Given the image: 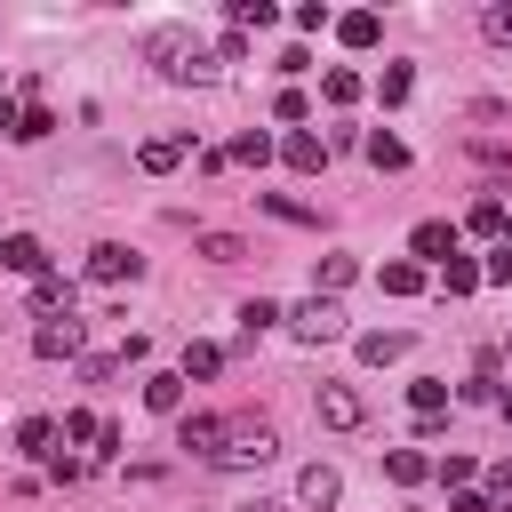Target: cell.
I'll list each match as a JSON object with an SVG mask.
<instances>
[{"instance_id": "obj_1", "label": "cell", "mask_w": 512, "mask_h": 512, "mask_svg": "<svg viewBox=\"0 0 512 512\" xmlns=\"http://www.w3.org/2000/svg\"><path fill=\"white\" fill-rule=\"evenodd\" d=\"M144 56L160 64V80H216V64L200 56V40H192L184 24H160V32L144 40Z\"/></svg>"}, {"instance_id": "obj_2", "label": "cell", "mask_w": 512, "mask_h": 512, "mask_svg": "<svg viewBox=\"0 0 512 512\" xmlns=\"http://www.w3.org/2000/svg\"><path fill=\"white\" fill-rule=\"evenodd\" d=\"M272 456H280V432H272L264 416H232V424H224L216 464H272Z\"/></svg>"}, {"instance_id": "obj_3", "label": "cell", "mask_w": 512, "mask_h": 512, "mask_svg": "<svg viewBox=\"0 0 512 512\" xmlns=\"http://www.w3.org/2000/svg\"><path fill=\"white\" fill-rule=\"evenodd\" d=\"M288 328H296L304 344H336V336H344V312H336V296H304V304L288 312Z\"/></svg>"}, {"instance_id": "obj_4", "label": "cell", "mask_w": 512, "mask_h": 512, "mask_svg": "<svg viewBox=\"0 0 512 512\" xmlns=\"http://www.w3.org/2000/svg\"><path fill=\"white\" fill-rule=\"evenodd\" d=\"M80 344H88V328H80L72 312H64V320H40V328H32V352H40V360H72Z\"/></svg>"}, {"instance_id": "obj_5", "label": "cell", "mask_w": 512, "mask_h": 512, "mask_svg": "<svg viewBox=\"0 0 512 512\" xmlns=\"http://www.w3.org/2000/svg\"><path fill=\"white\" fill-rule=\"evenodd\" d=\"M144 272V256H128L120 240H104V248H88V280L96 288H112V280H136Z\"/></svg>"}, {"instance_id": "obj_6", "label": "cell", "mask_w": 512, "mask_h": 512, "mask_svg": "<svg viewBox=\"0 0 512 512\" xmlns=\"http://www.w3.org/2000/svg\"><path fill=\"white\" fill-rule=\"evenodd\" d=\"M320 424H336V432H352V424H368V400H360L352 384H320Z\"/></svg>"}, {"instance_id": "obj_7", "label": "cell", "mask_w": 512, "mask_h": 512, "mask_svg": "<svg viewBox=\"0 0 512 512\" xmlns=\"http://www.w3.org/2000/svg\"><path fill=\"white\" fill-rule=\"evenodd\" d=\"M280 160H288L296 176H320V168H328V144H320L312 128H288V136H280Z\"/></svg>"}, {"instance_id": "obj_8", "label": "cell", "mask_w": 512, "mask_h": 512, "mask_svg": "<svg viewBox=\"0 0 512 512\" xmlns=\"http://www.w3.org/2000/svg\"><path fill=\"white\" fill-rule=\"evenodd\" d=\"M408 248H416V264H448V256H456V224H440V216H424V224L408 232Z\"/></svg>"}, {"instance_id": "obj_9", "label": "cell", "mask_w": 512, "mask_h": 512, "mask_svg": "<svg viewBox=\"0 0 512 512\" xmlns=\"http://www.w3.org/2000/svg\"><path fill=\"white\" fill-rule=\"evenodd\" d=\"M0 264L24 272V280H40V272H48V248H40L32 232H8V240H0Z\"/></svg>"}, {"instance_id": "obj_10", "label": "cell", "mask_w": 512, "mask_h": 512, "mask_svg": "<svg viewBox=\"0 0 512 512\" xmlns=\"http://www.w3.org/2000/svg\"><path fill=\"white\" fill-rule=\"evenodd\" d=\"M176 448H192V456L216 464V448H224V416H184V424H176Z\"/></svg>"}, {"instance_id": "obj_11", "label": "cell", "mask_w": 512, "mask_h": 512, "mask_svg": "<svg viewBox=\"0 0 512 512\" xmlns=\"http://www.w3.org/2000/svg\"><path fill=\"white\" fill-rule=\"evenodd\" d=\"M32 312H40V320H64V312H72V280H64V272H40V280H32Z\"/></svg>"}, {"instance_id": "obj_12", "label": "cell", "mask_w": 512, "mask_h": 512, "mask_svg": "<svg viewBox=\"0 0 512 512\" xmlns=\"http://www.w3.org/2000/svg\"><path fill=\"white\" fill-rule=\"evenodd\" d=\"M384 480H392V488H424V480H432V456H424V448H392V456H384Z\"/></svg>"}, {"instance_id": "obj_13", "label": "cell", "mask_w": 512, "mask_h": 512, "mask_svg": "<svg viewBox=\"0 0 512 512\" xmlns=\"http://www.w3.org/2000/svg\"><path fill=\"white\" fill-rule=\"evenodd\" d=\"M376 32H384V16H376V8H352V16H336V40H344V48H376Z\"/></svg>"}, {"instance_id": "obj_14", "label": "cell", "mask_w": 512, "mask_h": 512, "mask_svg": "<svg viewBox=\"0 0 512 512\" xmlns=\"http://www.w3.org/2000/svg\"><path fill=\"white\" fill-rule=\"evenodd\" d=\"M272 152H280V144H272V136H264V128H240V136H232V144H224V160H240V168H264V160H272Z\"/></svg>"}, {"instance_id": "obj_15", "label": "cell", "mask_w": 512, "mask_h": 512, "mask_svg": "<svg viewBox=\"0 0 512 512\" xmlns=\"http://www.w3.org/2000/svg\"><path fill=\"white\" fill-rule=\"evenodd\" d=\"M352 256H312V296H336V288H352Z\"/></svg>"}, {"instance_id": "obj_16", "label": "cell", "mask_w": 512, "mask_h": 512, "mask_svg": "<svg viewBox=\"0 0 512 512\" xmlns=\"http://www.w3.org/2000/svg\"><path fill=\"white\" fill-rule=\"evenodd\" d=\"M400 352H408V328H368V336H360V360H368V368H384V360H400Z\"/></svg>"}, {"instance_id": "obj_17", "label": "cell", "mask_w": 512, "mask_h": 512, "mask_svg": "<svg viewBox=\"0 0 512 512\" xmlns=\"http://www.w3.org/2000/svg\"><path fill=\"white\" fill-rule=\"evenodd\" d=\"M296 496H304V504H320V512H328V504H336V496H344V480H336V472H328V464H304V480H296Z\"/></svg>"}, {"instance_id": "obj_18", "label": "cell", "mask_w": 512, "mask_h": 512, "mask_svg": "<svg viewBox=\"0 0 512 512\" xmlns=\"http://www.w3.org/2000/svg\"><path fill=\"white\" fill-rule=\"evenodd\" d=\"M360 152H368V168H384V176H392V168H408V144H400V136H384V128H376V136H360Z\"/></svg>"}, {"instance_id": "obj_19", "label": "cell", "mask_w": 512, "mask_h": 512, "mask_svg": "<svg viewBox=\"0 0 512 512\" xmlns=\"http://www.w3.org/2000/svg\"><path fill=\"white\" fill-rule=\"evenodd\" d=\"M184 152H192V136H152V144H144V152H136V160H144V168H152V176H168V168H176V160H184Z\"/></svg>"}, {"instance_id": "obj_20", "label": "cell", "mask_w": 512, "mask_h": 512, "mask_svg": "<svg viewBox=\"0 0 512 512\" xmlns=\"http://www.w3.org/2000/svg\"><path fill=\"white\" fill-rule=\"evenodd\" d=\"M464 232H480V240H504V200H496V192H480V200H472V216H464Z\"/></svg>"}, {"instance_id": "obj_21", "label": "cell", "mask_w": 512, "mask_h": 512, "mask_svg": "<svg viewBox=\"0 0 512 512\" xmlns=\"http://www.w3.org/2000/svg\"><path fill=\"white\" fill-rule=\"evenodd\" d=\"M376 288H384V296H416V288H424V264H416V256H400V264H384V272H376Z\"/></svg>"}, {"instance_id": "obj_22", "label": "cell", "mask_w": 512, "mask_h": 512, "mask_svg": "<svg viewBox=\"0 0 512 512\" xmlns=\"http://www.w3.org/2000/svg\"><path fill=\"white\" fill-rule=\"evenodd\" d=\"M472 288H480V264H472V256L456 248V256L440 264V296H472Z\"/></svg>"}, {"instance_id": "obj_23", "label": "cell", "mask_w": 512, "mask_h": 512, "mask_svg": "<svg viewBox=\"0 0 512 512\" xmlns=\"http://www.w3.org/2000/svg\"><path fill=\"white\" fill-rule=\"evenodd\" d=\"M144 408L152 416H176L184 408V376H144Z\"/></svg>"}, {"instance_id": "obj_24", "label": "cell", "mask_w": 512, "mask_h": 512, "mask_svg": "<svg viewBox=\"0 0 512 512\" xmlns=\"http://www.w3.org/2000/svg\"><path fill=\"white\" fill-rule=\"evenodd\" d=\"M408 408H416L424 424H440V408H448V384H440V376H416V384H408Z\"/></svg>"}, {"instance_id": "obj_25", "label": "cell", "mask_w": 512, "mask_h": 512, "mask_svg": "<svg viewBox=\"0 0 512 512\" xmlns=\"http://www.w3.org/2000/svg\"><path fill=\"white\" fill-rule=\"evenodd\" d=\"M272 320H288V312H280L272 296H256V304H240V336H248V344H256V336H264Z\"/></svg>"}, {"instance_id": "obj_26", "label": "cell", "mask_w": 512, "mask_h": 512, "mask_svg": "<svg viewBox=\"0 0 512 512\" xmlns=\"http://www.w3.org/2000/svg\"><path fill=\"white\" fill-rule=\"evenodd\" d=\"M16 448H24V456H48V448H56V424H48V416H24V424H16Z\"/></svg>"}, {"instance_id": "obj_27", "label": "cell", "mask_w": 512, "mask_h": 512, "mask_svg": "<svg viewBox=\"0 0 512 512\" xmlns=\"http://www.w3.org/2000/svg\"><path fill=\"white\" fill-rule=\"evenodd\" d=\"M272 16H280L272 0H232V32H264Z\"/></svg>"}, {"instance_id": "obj_28", "label": "cell", "mask_w": 512, "mask_h": 512, "mask_svg": "<svg viewBox=\"0 0 512 512\" xmlns=\"http://www.w3.org/2000/svg\"><path fill=\"white\" fill-rule=\"evenodd\" d=\"M200 256H208V264H240L248 240H232V232H200Z\"/></svg>"}, {"instance_id": "obj_29", "label": "cell", "mask_w": 512, "mask_h": 512, "mask_svg": "<svg viewBox=\"0 0 512 512\" xmlns=\"http://www.w3.org/2000/svg\"><path fill=\"white\" fill-rule=\"evenodd\" d=\"M216 368H224V352H216V344H184V368H176V376L192 384V376H216Z\"/></svg>"}, {"instance_id": "obj_30", "label": "cell", "mask_w": 512, "mask_h": 512, "mask_svg": "<svg viewBox=\"0 0 512 512\" xmlns=\"http://www.w3.org/2000/svg\"><path fill=\"white\" fill-rule=\"evenodd\" d=\"M320 96H328V104H360V72H344V64H336V72L320 80Z\"/></svg>"}, {"instance_id": "obj_31", "label": "cell", "mask_w": 512, "mask_h": 512, "mask_svg": "<svg viewBox=\"0 0 512 512\" xmlns=\"http://www.w3.org/2000/svg\"><path fill=\"white\" fill-rule=\"evenodd\" d=\"M408 88H416V72H408V64H384V80H376V96H384V104H408Z\"/></svg>"}, {"instance_id": "obj_32", "label": "cell", "mask_w": 512, "mask_h": 512, "mask_svg": "<svg viewBox=\"0 0 512 512\" xmlns=\"http://www.w3.org/2000/svg\"><path fill=\"white\" fill-rule=\"evenodd\" d=\"M48 128H56V112H48V104H24V128H16V144H40Z\"/></svg>"}, {"instance_id": "obj_33", "label": "cell", "mask_w": 512, "mask_h": 512, "mask_svg": "<svg viewBox=\"0 0 512 512\" xmlns=\"http://www.w3.org/2000/svg\"><path fill=\"white\" fill-rule=\"evenodd\" d=\"M480 280H496V288H512V248H504V240H496V248L480 256Z\"/></svg>"}, {"instance_id": "obj_34", "label": "cell", "mask_w": 512, "mask_h": 512, "mask_svg": "<svg viewBox=\"0 0 512 512\" xmlns=\"http://www.w3.org/2000/svg\"><path fill=\"white\" fill-rule=\"evenodd\" d=\"M480 32H488V40H496V48H512V0H496V8H488V16H480Z\"/></svg>"}, {"instance_id": "obj_35", "label": "cell", "mask_w": 512, "mask_h": 512, "mask_svg": "<svg viewBox=\"0 0 512 512\" xmlns=\"http://www.w3.org/2000/svg\"><path fill=\"white\" fill-rule=\"evenodd\" d=\"M96 432H104V416H88V408H72V416H64V440H96Z\"/></svg>"}, {"instance_id": "obj_36", "label": "cell", "mask_w": 512, "mask_h": 512, "mask_svg": "<svg viewBox=\"0 0 512 512\" xmlns=\"http://www.w3.org/2000/svg\"><path fill=\"white\" fill-rule=\"evenodd\" d=\"M272 112H280V120H304L312 104H304V88H280V96H272Z\"/></svg>"}, {"instance_id": "obj_37", "label": "cell", "mask_w": 512, "mask_h": 512, "mask_svg": "<svg viewBox=\"0 0 512 512\" xmlns=\"http://www.w3.org/2000/svg\"><path fill=\"white\" fill-rule=\"evenodd\" d=\"M264 208H272V216H288V224H312V208H304V200H280V192H264Z\"/></svg>"}, {"instance_id": "obj_38", "label": "cell", "mask_w": 512, "mask_h": 512, "mask_svg": "<svg viewBox=\"0 0 512 512\" xmlns=\"http://www.w3.org/2000/svg\"><path fill=\"white\" fill-rule=\"evenodd\" d=\"M488 496H496V504H512V456H504V464L488 472Z\"/></svg>"}, {"instance_id": "obj_39", "label": "cell", "mask_w": 512, "mask_h": 512, "mask_svg": "<svg viewBox=\"0 0 512 512\" xmlns=\"http://www.w3.org/2000/svg\"><path fill=\"white\" fill-rule=\"evenodd\" d=\"M448 512H488V496H480V488H456V504H448Z\"/></svg>"}, {"instance_id": "obj_40", "label": "cell", "mask_w": 512, "mask_h": 512, "mask_svg": "<svg viewBox=\"0 0 512 512\" xmlns=\"http://www.w3.org/2000/svg\"><path fill=\"white\" fill-rule=\"evenodd\" d=\"M16 128H24V104H8V96H0V136H16Z\"/></svg>"}, {"instance_id": "obj_41", "label": "cell", "mask_w": 512, "mask_h": 512, "mask_svg": "<svg viewBox=\"0 0 512 512\" xmlns=\"http://www.w3.org/2000/svg\"><path fill=\"white\" fill-rule=\"evenodd\" d=\"M496 416H504V424H512V384H504V392H496Z\"/></svg>"}, {"instance_id": "obj_42", "label": "cell", "mask_w": 512, "mask_h": 512, "mask_svg": "<svg viewBox=\"0 0 512 512\" xmlns=\"http://www.w3.org/2000/svg\"><path fill=\"white\" fill-rule=\"evenodd\" d=\"M240 512H280V504H240Z\"/></svg>"}, {"instance_id": "obj_43", "label": "cell", "mask_w": 512, "mask_h": 512, "mask_svg": "<svg viewBox=\"0 0 512 512\" xmlns=\"http://www.w3.org/2000/svg\"><path fill=\"white\" fill-rule=\"evenodd\" d=\"M504 248H512V216H504Z\"/></svg>"}]
</instances>
